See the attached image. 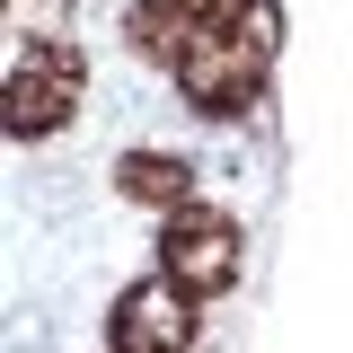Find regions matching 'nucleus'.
<instances>
[{"instance_id": "f257e3e1", "label": "nucleus", "mask_w": 353, "mask_h": 353, "mask_svg": "<svg viewBox=\"0 0 353 353\" xmlns=\"http://www.w3.org/2000/svg\"><path fill=\"white\" fill-rule=\"evenodd\" d=\"M265 53H274V9L256 0L230 27H185L168 62H176V80H185V97L203 115H248V97L265 80Z\"/></svg>"}, {"instance_id": "f03ea898", "label": "nucleus", "mask_w": 353, "mask_h": 353, "mask_svg": "<svg viewBox=\"0 0 353 353\" xmlns=\"http://www.w3.org/2000/svg\"><path fill=\"white\" fill-rule=\"evenodd\" d=\"M80 44L62 36H18L9 44V132H53L80 106Z\"/></svg>"}, {"instance_id": "7ed1b4c3", "label": "nucleus", "mask_w": 353, "mask_h": 353, "mask_svg": "<svg viewBox=\"0 0 353 353\" xmlns=\"http://www.w3.org/2000/svg\"><path fill=\"white\" fill-rule=\"evenodd\" d=\"M159 274H168L176 292H230L239 283V221L203 212V203L168 212V230H159Z\"/></svg>"}, {"instance_id": "20e7f679", "label": "nucleus", "mask_w": 353, "mask_h": 353, "mask_svg": "<svg viewBox=\"0 0 353 353\" xmlns=\"http://www.w3.org/2000/svg\"><path fill=\"white\" fill-rule=\"evenodd\" d=\"M106 336H115V353H185L194 345V292H176L168 274H150V283H132L115 301Z\"/></svg>"}, {"instance_id": "39448f33", "label": "nucleus", "mask_w": 353, "mask_h": 353, "mask_svg": "<svg viewBox=\"0 0 353 353\" xmlns=\"http://www.w3.org/2000/svg\"><path fill=\"white\" fill-rule=\"evenodd\" d=\"M124 194H141V203H168V212H185V159L132 150V159H124Z\"/></svg>"}, {"instance_id": "423d86ee", "label": "nucleus", "mask_w": 353, "mask_h": 353, "mask_svg": "<svg viewBox=\"0 0 353 353\" xmlns=\"http://www.w3.org/2000/svg\"><path fill=\"white\" fill-rule=\"evenodd\" d=\"M176 9V27H230V18H248L256 0H168Z\"/></svg>"}]
</instances>
